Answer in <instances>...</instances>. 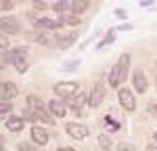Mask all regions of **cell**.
Returning a JSON list of instances; mask_svg holds the SVG:
<instances>
[{
	"label": "cell",
	"mask_w": 157,
	"mask_h": 151,
	"mask_svg": "<svg viewBox=\"0 0 157 151\" xmlns=\"http://www.w3.org/2000/svg\"><path fill=\"white\" fill-rule=\"evenodd\" d=\"M61 21L63 23H69V25H78L80 23V17H75L73 13H61Z\"/></svg>",
	"instance_id": "2e32d148"
},
{
	"label": "cell",
	"mask_w": 157,
	"mask_h": 151,
	"mask_svg": "<svg viewBox=\"0 0 157 151\" xmlns=\"http://www.w3.org/2000/svg\"><path fill=\"white\" fill-rule=\"evenodd\" d=\"M19 32H21V27H19L15 17H2V34L4 36L6 34H19Z\"/></svg>",
	"instance_id": "ba28073f"
},
{
	"label": "cell",
	"mask_w": 157,
	"mask_h": 151,
	"mask_svg": "<svg viewBox=\"0 0 157 151\" xmlns=\"http://www.w3.org/2000/svg\"><path fill=\"white\" fill-rule=\"evenodd\" d=\"M153 137H155V141H157V132H155V134H153Z\"/></svg>",
	"instance_id": "e575fe53"
},
{
	"label": "cell",
	"mask_w": 157,
	"mask_h": 151,
	"mask_svg": "<svg viewBox=\"0 0 157 151\" xmlns=\"http://www.w3.org/2000/svg\"><path fill=\"white\" fill-rule=\"evenodd\" d=\"M78 65H80V61H73V63H67L63 69H65V72H71V69H75V67H78Z\"/></svg>",
	"instance_id": "484cf974"
},
{
	"label": "cell",
	"mask_w": 157,
	"mask_h": 151,
	"mask_svg": "<svg viewBox=\"0 0 157 151\" xmlns=\"http://www.w3.org/2000/svg\"><path fill=\"white\" fill-rule=\"evenodd\" d=\"M34 6H36V9H46V4H44V2H34Z\"/></svg>",
	"instance_id": "1f68e13d"
},
{
	"label": "cell",
	"mask_w": 157,
	"mask_h": 151,
	"mask_svg": "<svg viewBox=\"0 0 157 151\" xmlns=\"http://www.w3.org/2000/svg\"><path fill=\"white\" fill-rule=\"evenodd\" d=\"M88 0H73V13H82V11H86L88 9Z\"/></svg>",
	"instance_id": "e0dca14e"
},
{
	"label": "cell",
	"mask_w": 157,
	"mask_h": 151,
	"mask_svg": "<svg viewBox=\"0 0 157 151\" xmlns=\"http://www.w3.org/2000/svg\"><path fill=\"white\" fill-rule=\"evenodd\" d=\"M15 67H17V69H19L21 74H23L25 69H27V61H19V63H15Z\"/></svg>",
	"instance_id": "d4e9b609"
},
{
	"label": "cell",
	"mask_w": 157,
	"mask_h": 151,
	"mask_svg": "<svg viewBox=\"0 0 157 151\" xmlns=\"http://www.w3.org/2000/svg\"><path fill=\"white\" fill-rule=\"evenodd\" d=\"M117 149H120V151H136V147H134V145H130V143H121Z\"/></svg>",
	"instance_id": "cb8c5ba5"
},
{
	"label": "cell",
	"mask_w": 157,
	"mask_h": 151,
	"mask_svg": "<svg viewBox=\"0 0 157 151\" xmlns=\"http://www.w3.org/2000/svg\"><path fill=\"white\" fill-rule=\"evenodd\" d=\"M17 97V86L13 82H2L0 84V101H11Z\"/></svg>",
	"instance_id": "52a82bcc"
},
{
	"label": "cell",
	"mask_w": 157,
	"mask_h": 151,
	"mask_svg": "<svg viewBox=\"0 0 157 151\" xmlns=\"http://www.w3.org/2000/svg\"><path fill=\"white\" fill-rule=\"evenodd\" d=\"M65 130H67V134L73 138H86L88 137V128L84 124H75V122H69V124L65 126Z\"/></svg>",
	"instance_id": "277c9868"
},
{
	"label": "cell",
	"mask_w": 157,
	"mask_h": 151,
	"mask_svg": "<svg viewBox=\"0 0 157 151\" xmlns=\"http://www.w3.org/2000/svg\"><path fill=\"white\" fill-rule=\"evenodd\" d=\"M73 40H75V34H67V36H63V38H61L57 44H59V46H63V48H67L69 44H73Z\"/></svg>",
	"instance_id": "ac0fdd59"
},
{
	"label": "cell",
	"mask_w": 157,
	"mask_h": 151,
	"mask_svg": "<svg viewBox=\"0 0 157 151\" xmlns=\"http://www.w3.org/2000/svg\"><path fill=\"white\" fill-rule=\"evenodd\" d=\"M11 6H13V2H9V0H4V2H2V11H9Z\"/></svg>",
	"instance_id": "4316f807"
},
{
	"label": "cell",
	"mask_w": 157,
	"mask_h": 151,
	"mask_svg": "<svg viewBox=\"0 0 157 151\" xmlns=\"http://www.w3.org/2000/svg\"><path fill=\"white\" fill-rule=\"evenodd\" d=\"M103 101H105V86L98 82L97 86L92 88V92H90V101H88V103H90V107H98Z\"/></svg>",
	"instance_id": "5b68a950"
},
{
	"label": "cell",
	"mask_w": 157,
	"mask_h": 151,
	"mask_svg": "<svg viewBox=\"0 0 157 151\" xmlns=\"http://www.w3.org/2000/svg\"><path fill=\"white\" fill-rule=\"evenodd\" d=\"M32 17V21H34V25H38V27H48V29H57V27H61V19H46V17H34V15H29Z\"/></svg>",
	"instance_id": "8992f818"
},
{
	"label": "cell",
	"mask_w": 157,
	"mask_h": 151,
	"mask_svg": "<svg viewBox=\"0 0 157 151\" xmlns=\"http://www.w3.org/2000/svg\"><path fill=\"white\" fill-rule=\"evenodd\" d=\"M6 46H9V40H6V36L2 34V50H6Z\"/></svg>",
	"instance_id": "f546056e"
},
{
	"label": "cell",
	"mask_w": 157,
	"mask_h": 151,
	"mask_svg": "<svg viewBox=\"0 0 157 151\" xmlns=\"http://www.w3.org/2000/svg\"><path fill=\"white\" fill-rule=\"evenodd\" d=\"M147 151H157V147H155V145H149V147H147Z\"/></svg>",
	"instance_id": "836d02e7"
},
{
	"label": "cell",
	"mask_w": 157,
	"mask_h": 151,
	"mask_svg": "<svg viewBox=\"0 0 157 151\" xmlns=\"http://www.w3.org/2000/svg\"><path fill=\"white\" fill-rule=\"evenodd\" d=\"M27 38H29L32 42H38V44H44V46H48V44H52V42H50V38L46 36V34H42V32H27Z\"/></svg>",
	"instance_id": "8fae6325"
},
{
	"label": "cell",
	"mask_w": 157,
	"mask_h": 151,
	"mask_svg": "<svg viewBox=\"0 0 157 151\" xmlns=\"http://www.w3.org/2000/svg\"><path fill=\"white\" fill-rule=\"evenodd\" d=\"M117 97H120V105L126 109V111H134V109H136V101H134V95L130 92V90L121 88Z\"/></svg>",
	"instance_id": "3957f363"
},
{
	"label": "cell",
	"mask_w": 157,
	"mask_h": 151,
	"mask_svg": "<svg viewBox=\"0 0 157 151\" xmlns=\"http://www.w3.org/2000/svg\"><path fill=\"white\" fill-rule=\"evenodd\" d=\"M86 103H88V95L80 92V95H75V97L69 99V107H71V109H82Z\"/></svg>",
	"instance_id": "7c38bea8"
},
{
	"label": "cell",
	"mask_w": 157,
	"mask_h": 151,
	"mask_svg": "<svg viewBox=\"0 0 157 151\" xmlns=\"http://www.w3.org/2000/svg\"><path fill=\"white\" fill-rule=\"evenodd\" d=\"M75 92H78L75 82H59V84H55V95L61 97V99H71V97H75Z\"/></svg>",
	"instance_id": "7a4b0ae2"
},
{
	"label": "cell",
	"mask_w": 157,
	"mask_h": 151,
	"mask_svg": "<svg viewBox=\"0 0 157 151\" xmlns=\"http://www.w3.org/2000/svg\"><path fill=\"white\" fill-rule=\"evenodd\" d=\"M113 38H115V36H113V34H109L107 38H103V40H101V42H98V46H97V48H103V46H105V44H109V42H113Z\"/></svg>",
	"instance_id": "603a6c76"
},
{
	"label": "cell",
	"mask_w": 157,
	"mask_h": 151,
	"mask_svg": "<svg viewBox=\"0 0 157 151\" xmlns=\"http://www.w3.org/2000/svg\"><path fill=\"white\" fill-rule=\"evenodd\" d=\"M11 101H2V105H0V109H2V118H4V120H6V113L11 111Z\"/></svg>",
	"instance_id": "ffe728a7"
},
{
	"label": "cell",
	"mask_w": 157,
	"mask_h": 151,
	"mask_svg": "<svg viewBox=\"0 0 157 151\" xmlns=\"http://www.w3.org/2000/svg\"><path fill=\"white\" fill-rule=\"evenodd\" d=\"M151 115L157 120V103H155V105H151Z\"/></svg>",
	"instance_id": "83f0119b"
},
{
	"label": "cell",
	"mask_w": 157,
	"mask_h": 151,
	"mask_svg": "<svg viewBox=\"0 0 157 151\" xmlns=\"http://www.w3.org/2000/svg\"><path fill=\"white\" fill-rule=\"evenodd\" d=\"M134 88H136L140 95L147 90V80H145V76L140 74V72H136V74H134Z\"/></svg>",
	"instance_id": "5bb4252c"
},
{
	"label": "cell",
	"mask_w": 157,
	"mask_h": 151,
	"mask_svg": "<svg viewBox=\"0 0 157 151\" xmlns=\"http://www.w3.org/2000/svg\"><path fill=\"white\" fill-rule=\"evenodd\" d=\"M115 15H117V17H121V19H124V17H126V11H121V9H117V11H115Z\"/></svg>",
	"instance_id": "4dcf8cb0"
},
{
	"label": "cell",
	"mask_w": 157,
	"mask_h": 151,
	"mask_svg": "<svg viewBox=\"0 0 157 151\" xmlns=\"http://www.w3.org/2000/svg\"><path fill=\"white\" fill-rule=\"evenodd\" d=\"M13 61L19 63V61H25V55H27V48H23V46H17V48H13Z\"/></svg>",
	"instance_id": "9a60e30c"
},
{
	"label": "cell",
	"mask_w": 157,
	"mask_h": 151,
	"mask_svg": "<svg viewBox=\"0 0 157 151\" xmlns=\"http://www.w3.org/2000/svg\"><path fill=\"white\" fill-rule=\"evenodd\" d=\"M57 151H75V149H73V147H59Z\"/></svg>",
	"instance_id": "d6a6232c"
},
{
	"label": "cell",
	"mask_w": 157,
	"mask_h": 151,
	"mask_svg": "<svg viewBox=\"0 0 157 151\" xmlns=\"http://www.w3.org/2000/svg\"><path fill=\"white\" fill-rule=\"evenodd\" d=\"M19 151H40L38 147L29 145V143H19Z\"/></svg>",
	"instance_id": "7402d4cb"
},
{
	"label": "cell",
	"mask_w": 157,
	"mask_h": 151,
	"mask_svg": "<svg viewBox=\"0 0 157 151\" xmlns=\"http://www.w3.org/2000/svg\"><path fill=\"white\" fill-rule=\"evenodd\" d=\"M4 122H6V128H9L11 132H19V130H23L25 118H23V115H21V118H17V115H9Z\"/></svg>",
	"instance_id": "9c48e42d"
},
{
	"label": "cell",
	"mask_w": 157,
	"mask_h": 151,
	"mask_svg": "<svg viewBox=\"0 0 157 151\" xmlns=\"http://www.w3.org/2000/svg\"><path fill=\"white\" fill-rule=\"evenodd\" d=\"M128 67H130V55H121L120 61L113 65V69H111V74H109V86L120 88V84L126 82Z\"/></svg>",
	"instance_id": "6da1fadb"
},
{
	"label": "cell",
	"mask_w": 157,
	"mask_h": 151,
	"mask_svg": "<svg viewBox=\"0 0 157 151\" xmlns=\"http://www.w3.org/2000/svg\"><path fill=\"white\" fill-rule=\"evenodd\" d=\"M32 138H34V143H38V145L42 147V145L48 143V132H46L44 128H40V126H34V128H32Z\"/></svg>",
	"instance_id": "30bf717a"
},
{
	"label": "cell",
	"mask_w": 157,
	"mask_h": 151,
	"mask_svg": "<svg viewBox=\"0 0 157 151\" xmlns=\"http://www.w3.org/2000/svg\"><path fill=\"white\" fill-rule=\"evenodd\" d=\"M98 145H101L103 149H109V147H111V141H109L105 134H101V137H98Z\"/></svg>",
	"instance_id": "44dd1931"
},
{
	"label": "cell",
	"mask_w": 157,
	"mask_h": 151,
	"mask_svg": "<svg viewBox=\"0 0 157 151\" xmlns=\"http://www.w3.org/2000/svg\"><path fill=\"white\" fill-rule=\"evenodd\" d=\"M27 107L29 109H42V101L38 97H27Z\"/></svg>",
	"instance_id": "d6986e66"
},
{
	"label": "cell",
	"mask_w": 157,
	"mask_h": 151,
	"mask_svg": "<svg viewBox=\"0 0 157 151\" xmlns=\"http://www.w3.org/2000/svg\"><path fill=\"white\" fill-rule=\"evenodd\" d=\"M117 29H121V32H124V29H126V32H130V29H132V25H130V23H126V25H120Z\"/></svg>",
	"instance_id": "f1b7e54d"
},
{
	"label": "cell",
	"mask_w": 157,
	"mask_h": 151,
	"mask_svg": "<svg viewBox=\"0 0 157 151\" xmlns=\"http://www.w3.org/2000/svg\"><path fill=\"white\" fill-rule=\"evenodd\" d=\"M48 109L52 115H57V118H63L65 115V105H63V101H48Z\"/></svg>",
	"instance_id": "4fadbf2b"
}]
</instances>
